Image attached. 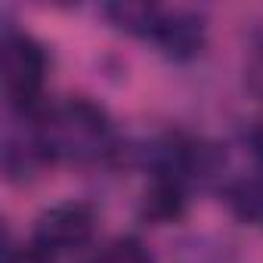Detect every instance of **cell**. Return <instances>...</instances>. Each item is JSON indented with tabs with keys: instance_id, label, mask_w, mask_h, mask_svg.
<instances>
[{
	"instance_id": "1",
	"label": "cell",
	"mask_w": 263,
	"mask_h": 263,
	"mask_svg": "<svg viewBox=\"0 0 263 263\" xmlns=\"http://www.w3.org/2000/svg\"><path fill=\"white\" fill-rule=\"evenodd\" d=\"M31 121L47 161L93 164L115 152V121L90 96H65Z\"/></svg>"
},
{
	"instance_id": "2",
	"label": "cell",
	"mask_w": 263,
	"mask_h": 263,
	"mask_svg": "<svg viewBox=\"0 0 263 263\" xmlns=\"http://www.w3.org/2000/svg\"><path fill=\"white\" fill-rule=\"evenodd\" d=\"M50 71V56L44 44L7 25L4 31V93L19 118H37L44 111V84Z\"/></svg>"
},
{
	"instance_id": "3",
	"label": "cell",
	"mask_w": 263,
	"mask_h": 263,
	"mask_svg": "<svg viewBox=\"0 0 263 263\" xmlns=\"http://www.w3.org/2000/svg\"><path fill=\"white\" fill-rule=\"evenodd\" d=\"M96 232V211L87 201H56L34 220V245L47 254H68L84 248Z\"/></svg>"
},
{
	"instance_id": "4",
	"label": "cell",
	"mask_w": 263,
	"mask_h": 263,
	"mask_svg": "<svg viewBox=\"0 0 263 263\" xmlns=\"http://www.w3.org/2000/svg\"><path fill=\"white\" fill-rule=\"evenodd\" d=\"M152 44L174 62H189L208 47V19L195 10H164Z\"/></svg>"
},
{
	"instance_id": "5",
	"label": "cell",
	"mask_w": 263,
	"mask_h": 263,
	"mask_svg": "<svg viewBox=\"0 0 263 263\" xmlns=\"http://www.w3.org/2000/svg\"><path fill=\"white\" fill-rule=\"evenodd\" d=\"M189 208V186L174 177H152L140 198V220L152 226L177 223Z\"/></svg>"
},
{
	"instance_id": "6",
	"label": "cell",
	"mask_w": 263,
	"mask_h": 263,
	"mask_svg": "<svg viewBox=\"0 0 263 263\" xmlns=\"http://www.w3.org/2000/svg\"><path fill=\"white\" fill-rule=\"evenodd\" d=\"M44 164H50L44 158V149L34 137V127L28 130H7L4 137V171H7V180L10 183H28Z\"/></svg>"
},
{
	"instance_id": "7",
	"label": "cell",
	"mask_w": 263,
	"mask_h": 263,
	"mask_svg": "<svg viewBox=\"0 0 263 263\" xmlns=\"http://www.w3.org/2000/svg\"><path fill=\"white\" fill-rule=\"evenodd\" d=\"M161 13H164V7L146 4V0H115V4L102 7V16L108 19L111 28L134 34V37H146V41H152Z\"/></svg>"
},
{
	"instance_id": "8",
	"label": "cell",
	"mask_w": 263,
	"mask_h": 263,
	"mask_svg": "<svg viewBox=\"0 0 263 263\" xmlns=\"http://www.w3.org/2000/svg\"><path fill=\"white\" fill-rule=\"evenodd\" d=\"M226 204L229 211L245 223L263 220V177H241L226 186Z\"/></svg>"
},
{
	"instance_id": "9",
	"label": "cell",
	"mask_w": 263,
	"mask_h": 263,
	"mask_svg": "<svg viewBox=\"0 0 263 263\" xmlns=\"http://www.w3.org/2000/svg\"><path fill=\"white\" fill-rule=\"evenodd\" d=\"M93 263H158L149 245L137 235H118L99 248Z\"/></svg>"
},
{
	"instance_id": "10",
	"label": "cell",
	"mask_w": 263,
	"mask_h": 263,
	"mask_svg": "<svg viewBox=\"0 0 263 263\" xmlns=\"http://www.w3.org/2000/svg\"><path fill=\"white\" fill-rule=\"evenodd\" d=\"M241 146L251 155V161L263 171V121H248L241 130Z\"/></svg>"
},
{
	"instance_id": "11",
	"label": "cell",
	"mask_w": 263,
	"mask_h": 263,
	"mask_svg": "<svg viewBox=\"0 0 263 263\" xmlns=\"http://www.w3.org/2000/svg\"><path fill=\"white\" fill-rule=\"evenodd\" d=\"M245 84H248V90H251L257 99H263V44L254 47V53L248 56V65H245Z\"/></svg>"
},
{
	"instance_id": "12",
	"label": "cell",
	"mask_w": 263,
	"mask_h": 263,
	"mask_svg": "<svg viewBox=\"0 0 263 263\" xmlns=\"http://www.w3.org/2000/svg\"><path fill=\"white\" fill-rule=\"evenodd\" d=\"M4 263H53V254H47L41 245H19V248H7Z\"/></svg>"
},
{
	"instance_id": "13",
	"label": "cell",
	"mask_w": 263,
	"mask_h": 263,
	"mask_svg": "<svg viewBox=\"0 0 263 263\" xmlns=\"http://www.w3.org/2000/svg\"><path fill=\"white\" fill-rule=\"evenodd\" d=\"M260 223H263V220H260Z\"/></svg>"
}]
</instances>
